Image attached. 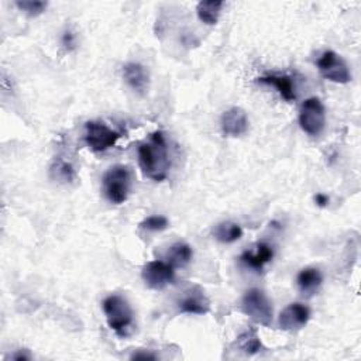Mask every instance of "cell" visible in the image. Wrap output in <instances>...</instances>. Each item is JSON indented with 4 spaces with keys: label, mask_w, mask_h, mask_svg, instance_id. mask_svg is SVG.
<instances>
[{
    "label": "cell",
    "mask_w": 361,
    "mask_h": 361,
    "mask_svg": "<svg viewBox=\"0 0 361 361\" xmlns=\"http://www.w3.org/2000/svg\"><path fill=\"white\" fill-rule=\"evenodd\" d=\"M139 164L143 174L156 183H161L167 178L171 162L167 142L161 130L154 131L147 142L140 144Z\"/></svg>",
    "instance_id": "1"
},
{
    "label": "cell",
    "mask_w": 361,
    "mask_h": 361,
    "mask_svg": "<svg viewBox=\"0 0 361 361\" xmlns=\"http://www.w3.org/2000/svg\"><path fill=\"white\" fill-rule=\"evenodd\" d=\"M103 312L109 328L120 337H126L133 326V309L120 295H110L103 301Z\"/></svg>",
    "instance_id": "2"
},
{
    "label": "cell",
    "mask_w": 361,
    "mask_h": 361,
    "mask_svg": "<svg viewBox=\"0 0 361 361\" xmlns=\"http://www.w3.org/2000/svg\"><path fill=\"white\" fill-rule=\"evenodd\" d=\"M103 194L109 202L121 205L131 191V172L126 165H115L103 175Z\"/></svg>",
    "instance_id": "3"
},
{
    "label": "cell",
    "mask_w": 361,
    "mask_h": 361,
    "mask_svg": "<svg viewBox=\"0 0 361 361\" xmlns=\"http://www.w3.org/2000/svg\"><path fill=\"white\" fill-rule=\"evenodd\" d=\"M242 309L251 321L258 325L269 326L273 322V305L269 298L261 289L253 288L247 291L242 301Z\"/></svg>",
    "instance_id": "4"
},
{
    "label": "cell",
    "mask_w": 361,
    "mask_h": 361,
    "mask_svg": "<svg viewBox=\"0 0 361 361\" xmlns=\"http://www.w3.org/2000/svg\"><path fill=\"white\" fill-rule=\"evenodd\" d=\"M299 126L312 137H318L326 126L325 106L319 98L306 99L299 110Z\"/></svg>",
    "instance_id": "5"
},
{
    "label": "cell",
    "mask_w": 361,
    "mask_h": 361,
    "mask_svg": "<svg viewBox=\"0 0 361 361\" xmlns=\"http://www.w3.org/2000/svg\"><path fill=\"white\" fill-rule=\"evenodd\" d=\"M120 137L119 131L102 121H87L85 124V142L95 153H102L115 147Z\"/></svg>",
    "instance_id": "6"
},
{
    "label": "cell",
    "mask_w": 361,
    "mask_h": 361,
    "mask_svg": "<svg viewBox=\"0 0 361 361\" xmlns=\"http://www.w3.org/2000/svg\"><path fill=\"white\" fill-rule=\"evenodd\" d=\"M318 69L321 75L335 83H349L351 74L344 60L335 51H326L318 60Z\"/></svg>",
    "instance_id": "7"
},
{
    "label": "cell",
    "mask_w": 361,
    "mask_h": 361,
    "mask_svg": "<svg viewBox=\"0 0 361 361\" xmlns=\"http://www.w3.org/2000/svg\"><path fill=\"white\" fill-rule=\"evenodd\" d=\"M142 277L149 288L160 291L174 283L175 268L164 261H150L144 265Z\"/></svg>",
    "instance_id": "8"
},
{
    "label": "cell",
    "mask_w": 361,
    "mask_h": 361,
    "mask_svg": "<svg viewBox=\"0 0 361 361\" xmlns=\"http://www.w3.org/2000/svg\"><path fill=\"white\" fill-rule=\"evenodd\" d=\"M176 306L180 313L206 314L210 310V301L202 287L190 285L180 294Z\"/></svg>",
    "instance_id": "9"
},
{
    "label": "cell",
    "mask_w": 361,
    "mask_h": 361,
    "mask_svg": "<svg viewBox=\"0 0 361 361\" xmlns=\"http://www.w3.org/2000/svg\"><path fill=\"white\" fill-rule=\"evenodd\" d=\"M310 319V310L302 303L288 305L280 314V328L287 332H298L308 325Z\"/></svg>",
    "instance_id": "10"
},
{
    "label": "cell",
    "mask_w": 361,
    "mask_h": 361,
    "mask_svg": "<svg viewBox=\"0 0 361 361\" xmlns=\"http://www.w3.org/2000/svg\"><path fill=\"white\" fill-rule=\"evenodd\" d=\"M221 131L228 137H240L249 130V117L242 108H230L226 110L220 120Z\"/></svg>",
    "instance_id": "11"
},
{
    "label": "cell",
    "mask_w": 361,
    "mask_h": 361,
    "mask_svg": "<svg viewBox=\"0 0 361 361\" xmlns=\"http://www.w3.org/2000/svg\"><path fill=\"white\" fill-rule=\"evenodd\" d=\"M123 78L135 94L146 95L150 89V75L144 65L139 62H128L123 67Z\"/></svg>",
    "instance_id": "12"
},
{
    "label": "cell",
    "mask_w": 361,
    "mask_h": 361,
    "mask_svg": "<svg viewBox=\"0 0 361 361\" xmlns=\"http://www.w3.org/2000/svg\"><path fill=\"white\" fill-rule=\"evenodd\" d=\"M258 82L276 87L287 102H294L296 99L295 82L289 75H265L258 78Z\"/></svg>",
    "instance_id": "13"
},
{
    "label": "cell",
    "mask_w": 361,
    "mask_h": 361,
    "mask_svg": "<svg viewBox=\"0 0 361 361\" xmlns=\"http://www.w3.org/2000/svg\"><path fill=\"white\" fill-rule=\"evenodd\" d=\"M274 257V250L271 246L265 243H260L255 246V250H247L242 254L240 260L244 262L249 268L261 271L265 264H268Z\"/></svg>",
    "instance_id": "14"
},
{
    "label": "cell",
    "mask_w": 361,
    "mask_h": 361,
    "mask_svg": "<svg viewBox=\"0 0 361 361\" xmlns=\"http://www.w3.org/2000/svg\"><path fill=\"white\" fill-rule=\"evenodd\" d=\"M322 283H324V277L321 274V271L318 268H313V267L303 268L296 277L298 288L305 296L314 295L316 292L319 291Z\"/></svg>",
    "instance_id": "15"
},
{
    "label": "cell",
    "mask_w": 361,
    "mask_h": 361,
    "mask_svg": "<svg viewBox=\"0 0 361 361\" xmlns=\"http://www.w3.org/2000/svg\"><path fill=\"white\" fill-rule=\"evenodd\" d=\"M194 257V251L190 244L178 242L172 244L167 253V262L174 268H184L187 267Z\"/></svg>",
    "instance_id": "16"
},
{
    "label": "cell",
    "mask_w": 361,
    "mask_h": 361,
    "mask_svg": "<svg viewBox=\"0 0 361 361\" xmlns=\"http://www.w3.org/2000/svg\"><path fill=\"white\" fill-rule=\"evenodd\" d=\"M213 236L217 242L224 243V244H230L237 242L239 239H242L243 236V229L242 226L233 221H221L219 224L215 226L213 229Z\"/></svg>",
    "instance_id": "17"
},
{
    "label": "cell",
    "mask_w": 361,
    "mask_h": 361,
    "mask_svg": "<svg viewBox=\"0 0 361 361\" xmlns=\"http://www.w3.org/2000/svg\"><path fill=\"white\" fill-rule=\"evenodd\" d=\"M223 6L224 3L221 0H206V2H199L196 6V13L199 20L208 26L216 24L220 17Z\"/></svg>",
    "instance_id": "18"
},
{
    "label": "cell",
    "mask_w": 361,
    "mask_h": 361,
    "mask_svg": "<svg viewBox=\"0 0 361 361\" xmlns=\"http://www.w3.org/2000/svg\"><path fill=\"white\" fill-rule=\"evenodd\" d=\"M236 346L240 351H243L247 355H254L262 350V343H261L255 329H249V330L243 332L237 337Z\"/></svg>",
    "instance_id": "19"
},
{
    "label": "cell",
    "mask_w": 361,
    "mask_h": 361,
    "mask_svg": "<svg viewBox=\"0 0 361 361\" xmlns=\"http://www.w3.org/2000/svg\"><path fill=\"white\" fill-rule=\"evenodd\" d=\"M51 174L56 179L61 180V183H72L75 179V169L74 167L64 161V160H58L53 164L51 167Z\"/></svg>",
    "instance_id": "20"
},
{
    "label": "cell",
    "mask_w": 361,
    "mask_h": 361,
    "mask_svg": "<svg viewBox=\"0 0 361 361\" xmlns=\"http://www.w3.org/2000/svg\"><path fill=\"white\" fill-rule=\"evenodd\" d=\"M16 6L27 16L37 17L45 12L49 3L41 2V0H19V2H16Z\"/></svg>",
    "instance_id": "21"
},
{
    "label": "cell",
    "mask_w": 361,
    "mask_h": 361,
    "mask_svg": "<svg viewBox=\"0 0 361 361\" xmlns=\"http://www.w3.org/2000/svg\"><path fill=\"white\" fill-rule=\"evenodd\" d=\"M168 226H169L168 219L165 216H158V215L149 216L140 223V228L149 232H162L168 229Z\"/></svg>",
    "instance_id": "22"
},
{
    "label": "cell",
    "mask_w": 361,
    "mask_h": 361,
    "mask_svg": "<svg viewBox=\"0 0 361 361\" xmlns=\"http://www.w3.org/2000/svg\"><path fill=\"white\" fill-rule=\"evenodd\" d=\"M157 355L150 351H137L131 355V360H156Z\"/></svg>",
    "instance_id": "23"
},
{
    "label": "cell",
    "mask_w": 361,
    "mask_h": 361,
    "mask_svg": "<svg viewBox=\"0 0 361 361\" xmlns=\"http://www.w3.org/2000/svg\"><path fill=\"white\" fill-rule=\"evenodd\" d=\"M62 42L67 49H74L75 47V35L71 31H65L64 37H62Z\"/></svg>",
    "instance_id": "24"
},
{
    "label": "cell",
    "mask_w": 361,
    "mask_h": 361,
    "mask_svg": "<svg viewBox=\"0 0 361 361\" xmlns=\"http://www.w3.org/2000/svg\"><path fill=\"white\" fill-rule=\"evenodd\" d=\"M329 196L325 195V194H316L314 195V203L321 206V208H326L329 205Z\"/></svg>",
    "instance_id": "25"
},
{
    "label": "cell",
    "mask_w": 361,
    "mask_h": 361,
    "mask_svg": "<svg viewBox=\"0 0 361 361\" xmlns=\"http://www.w3.org/2000/svg\"><path fill=\"white\" fill-rule=\"evenodd\" d=\"M10 358L12 360H16V361H27V360H30L31 358V355L24 350H19L17 353H15L13 355H10Z\"/></svg>",
    "instance_id": "26"
}]
</instances>
